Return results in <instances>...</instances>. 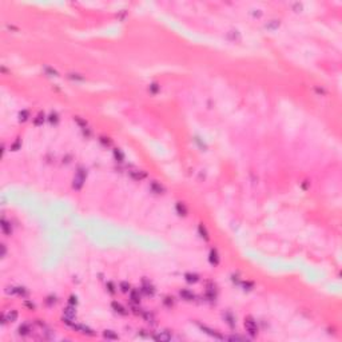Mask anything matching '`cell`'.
<instances>
[{"mask_svg":"<svg viewBox=\"0 0 342 342\" xmlns=\"http://www.w3.org/2000/svg\"><path fill=\"white\" fill-rule=\"evenodd\" d=\"M5 253H7V250H5V246L1 245V257H5Z\"/></svg>","mask_w":342,"mask_h":342,"instance_id":"obj_37","label":"cell"},{"mask_svg":"<svg viewBox=\"0 0 342 342\" xmlns=\"http://www.w3.org/2000/svg\"><path fill=\"white\" fill-rule=\"evenodd\" d=\"M227 340H231V341H246V338L239 337V335H232V337H229Z\"/></svg>","mask_w":342,"mask_h":342,"instance_id":"obj_32","label":"cell"},{"mask_svg":"<svg viewBox=\"0 0 342 342\" xmlns=\"http://www.w3.org/2000/svg\"><path fill=\"white\" fill-rule=\"evenodd\" d=\"M28 116H30V113H28L27 110L20 111V114H19V119H20V122H25V120L28 119Z\"/></svg>","mask_w":342,"mask_h":342,"instance_id":"obj_23","label":"cell"},{"mask_svg":"<svg viewBox=\"0 0 342 342\" xmlns=\"http://www.w3.org/2000/svg\"><path fill=\"white\" fill-rule=\"evenodd\" d=\"M142 291L145 293L146 295H152L155 293V289L151 283H148L147 281H145V282H143V286H142Z\"/></svg>","mask_w":342,"mask_h":342,"instance_id":"obj_10","label":"cell"},{"mask_svg":"<svg viewBox=\"0 0 342 342\" xmlns=\"http://www.w3.org/2000/svg\"><path fill=\"white\" fill-rule=\"evenodd\" d=\"M44 70H45V72H47L50 76H57V72H56L55 70H54V68H51V67H45Z\"/></svg>","mask_w":342,"mask_h":342,"instance_id":"obj_28","label":"cell"},{"mask_svg":"<svg viewBox=\"0 0 342 342\" xmlns=\"http://www.w3.org/2000/svg\"><path fill=\"white\" fill-rule=\"evenodd\" d=\"M103 337L107 338V340H118V334L115 332H113V330H104L103 332Z\"/></svg>","mask_w":342,"mask_h":342,"instance_id":"obj_18","label":"cell"},{"mask_svg":"<svg viewBox=\"0 0 342 342\" xmlns=\"http://www.w3.org/2000/svg\"><path fill=\"white\" fill-rule=\"evenodd\" d=\"M75 315H76V310H75V306L74 305H70L68 307H66L64 309V317H67V318H75Z\"/></svg>","mask_w":342,"mask_h":342,"instance_id":"obj_12","label":"cell"},{"mask_svg":"<svg viewBox=\"0 0 342 342\" xmlns=\"http://www.w3.org/2000/svg\"><path fill=\"white\" fill-rule=\"evenodd\" d=\"M128 174H130V177L135 180H142L146 178V172L142 171V170H131Z\"/></svg>","mask_w":342,"mask_h":342,"instance_id":"obj_8","label":"cell"},{"mask_svg":"<svg viewBox=\"0 0 342 342\" xmlns=\"http://www.w3.org/2000/svg\"><path fill=\"white\" fill-rule=\"evenodd\" d=\"M225 320H226V322H227L230 326L234 327V320H232L231 315H230V314H226V315H225Z\"/></svg>","mask_w":342,"mask_h":342,"instance_id":"obj_29","label":"cell"},{"mask_svg":"<svg viewBox=\"0 0 342 342\" xmlns=\"http://www.w3.org/2000/svg\"><path fill=\"white\" fill-rule=\"evenodd\" d=\"M185 278H186V281L190 282V283H195V282L199 281V277H198L197 274H191V273H187V274L185 275Z\"/></svg>","mask_w":342,"mask_h":342,"instance_id":"obj_19","label":"cell"},{"mask_svg":"<svg viewBox=\"0 0 342 342\" xmlns=\"http://www.w3.org/2000/svg\"><path fill=\"white\" fill-rule=\"evenodd\" d=\"M177 212H178L179 215H182V217L187 215V207L185 206V203H182V202H178V203H177Z\"/></svg>","mask_w":342,"mask_h":342,"instance_id":"obj_15","label":"cell"},{"mask_svg":"<svg viewBox=\"0 0 342 342\" xmlns=\"http://www.w3.org/2000/svg\"><path fill=\"white\" fill-rule=\"evenodd\" d=\"M18 320V311L16 310H11L7 314H1V323L4 325L5 322H13Z\"/></svg>","mask_w":342,"mask_h":342,"instance_id":"obj_5","label":"cell"},{"mask_svg":"<svg viewBox=\"0 0 342 342\" xmlns=\"http://www.w3.org/2000/svg\"><path fill=\"white\" fill-rule=\"evenodd\" d=\"M86 175H87L86 170H83V168H79V170H77L76 177H75V179H74V183H72L74 189H76V190L82 189L83 183H84V180H86Z\"/></svg>","mask_w":342,"mask_h":342,"instance_id":"obj_2","label":"cell"},{"mask_svg":"<svg viewBox=\"0 0 342 342\" xmlns=\"http://www.w3.org/2000/svg\"><path fill=\"white\" fill-rule=\"evenodd\" d=\"M1 230H3V232H4L5 235H11V232H12V229H11V223L8 222L7 219H4V218L1 219Z\"/></svg>","mask_w":342,"mask_h":342,"instance_id":"obj_13","label":"cell"},{"mask_svg":"<svg viewBox=\"0 0 342 342\" xmlns=\"http://www.w3.org/2000/svg\"><path fill=\"white\" fill-rule=\"evenodd\" d=\"M148 90H150L152 94H156V92H158V90H159V87H158L156 83H152L150 87H148Z\"/></svg>","mask_w":342,"mask_h":342,"instance_id":"obj_31","label":"cell"},{"mask_svg":"<svg viewBox=\"0 0 342 342\" xmlns=\"http://www.w3.org/2000/svg\"><path fill=\"white\" fill-rule=\"evenodd\" d=\"M180 297L183 298V300L186 301H192L194 300V294H192L191 291H189V290H180Z\"/></svg>","mask_w":342,"mask_h":342,"instance_id":"obj_17","label":"cell"},{"mask_svg":"<svg viewBox=\"0 0 342 342\" xmlns=\"http://www.w3.org/2000/svg\"><path fill=\"white\" fill-rule=\"evenodd\" d=\"M71 79H76V80H83V76H77V74H70Z\"/></svg>","mask_w":342,"mask_h":342,"instance_id":"obj_33","label":"cell"},{"mask_svg":"<svg viewBox=\"0 0 342 342\" xmlns=\"http://www.w3.org/2000/svg\"><path fill=\"white\" fill-rule=\"evenodd\" d=\"M5 291L8 293V294H16V295H20V297H27L28 295V291L24 289V287H8Z\"/></svg>","mask_w":342,"mask_h":342,"instance_id":"obj_6","label":"cell"},{"mask_svg":"<svg viewBox=\"0 0 342 342\" xmlns=\"http://www.w3.org/2000/svg\"><path fill=\"white\" fill-rule=\"evenodd\" d=\"M152 338H154L155 341H160V342H167L171 340V334L168 332H159L156 333V334L152 335Z\"/></svg>","mask_w":342,"mask_h":342,"instance_id":"obj_7","label":"cell"},{"mask_svg":"<svg viewBox=\"0 0 342 342\" xmlns=\"http://www.w3.org/2000/svg\"><path fill=\"white\" fill-rule=\"evenodd\" d=\"M114 156H115V159L118 160V162H123L124 160V155H123V152L120 151V150H114Z\"/></svg>","mask_w":342,"mask_h":342,"instance_id":"obj_22","label":"cell"},{"mask_svg":"<svg viewBox=\"0 0 342 342\" xmlns=\"http://www.w3.org/2000/svg\"><path fill=\"white\" fill-rule=\"evenodd\" d=\"M130 298L133 301V303H139L140 302V294H139V290H131L130 293Z\"/></svg>","mask_w":342,"mask_h":342,"instance_id":"obj_16","label":"cell"},{"mask_svg":"<svg viewBox=\"0 0 342 342\" xmlns=\"http://www.w3.org/2000/svg\"><path fill=\"white\" fill-rule=\"evenodd\" d=\"M294 10H297V11H301V10H302V5H301V4H298V3H297V4H294Z\"/></svg>","mask_w":342,"mask_h":342,"instance_id":"obj_38","label":"cell"},{"mask_svg":"<svg viewBox=\"0 0 342 342\" xmlns=\"http://www.w3.org/2000/svg\"><path fill=\"white\" fill-rule=\"evenodd\" d=\"M111 307H113V309L118 313V314H122V315H126V314H127L126 309H124V307H123L120 303H118V302H113V303H111Z\"/></svg>","mask_w":342,"mask_h":342,"instance_id":"obj_14","label":"cell"},{"mask_svg":"<svg viewBox=\"0 0 342 342\" xmlns=\"http://www.w3.org/2000/svg\"><path fill=\"white\" fill-rule=\"evenodd\" d=\"M107 286H108V290H110V293H115V290H114V285H113V283H107Z\"/></svg>","mask_w":342,"mask_h":342,"instance_id":"obj_36","label":"cell"},{"mask_svg":"<svg viewBox=\"0 0 342 342\" xmlns=\"http://www.w3.org/2000/svg\"><path fill=\"white\" fill-rule=\"evenodd\" d=\"M142 315H143V318H145L147 322H154V315L151 314V313H148V311H143L142 313Z\"/></svg>","mask_w":342,"mask_h":342,"instance_id":"obj_24","label":"cell"},{"mask_svg":"<svg viewBox=\"0 0 342 342\" xmlns=\"http://www.w3.org/2000/svg\"><path fill=\"white\" fill-rule=\"evenodd\" d=\"M19 147H20V140H16V142H15V145L12 146V150H15V151H16V150H18Z\"/></svg>","mask_w":342,"mask_h":342,"instance_id":"obj_35","label":"cell"},{"mask_svg":"<svg viewBox=\"0 0 342 342\" xmlns=\"http://www.w3.org/2000/svg\"><path fill=\"white\" fill-rule=\"evenodd\" d=\"M43 122H44V115H43V114H39L38 116H36V119L34 120V124L40 126V124H43Z\"/></svg>","mask_w":342,"mask_h":342,"instance_id":"obj_25","label":"cell"},{"mask_svg":"<svg viewBox=\"0 0 342 342\" xmlns=\"http://www.w3.org/2000/svg\"><path fill=\"white\" fill-rule=\"evenodd\" d=\"M209 259H210V263H211V265H214V266H217L218 263H219V255H218V251H217L215 249H212L211 251H210Z\"/></svg>","mask_w":342,"mask_h":342,"instance_id":"obj_11","label":"cell"},{"mask_svg":"<svg viewBox=\"0 0 342 342\" xmlns=\"http://www.w3.org/2000/svg\"><path fill=\"white\" fill-rule=\"evenodd\" d=\"M150 189L155 192V194H163V192H165V187H163L160 183H158L156 180H154V182L150 183Z\"/></svg>","mask_w":342,"mask_h":342,"instance_id":"obj_9","label":"cell"},{"mask_svg":"<svg viewBox=\"0 0 342 342\" xmlns=\"http://www.w3.org/2000/svg\"><path fill=\"white\" fill-rule=\"evenodd\" d=\"M57 120H59V118H57V114H56V113H52V114L50 115V122H51V123H54V124H55V123H57Z\"/></svg>","mask_w":342,"mask_h":342,"instance_id":"obj_30","label":"cell"},{"mask_svg":"<svg viewBox=\"0 0 342 342\" xmlns=\"http://www.w3.org/2000/svg\"><path fill=\"white\" fill-rule=\"evenodd\" d=\"M245 327H246V332L249 333L250 335H257L258 334V326H257V322L253 317H246L245 318Z\"/></svg>","mask_w":342,"mask_h":342,"instance_id":"obj_1","label":"cell"},{"mask_svg":"<svg viewBox=\"0 0 342 342\" xmlns=\"http://www.w3.org/2000/svg\"><path fill=\"white\" fill-rule=\"evenodd\" d=\"M74 120H75V122H76V123H77V124H79V126H80V127L83 128V130H84V128H87V123H86L84 120H82V119H80L79 116H75V118H74Z\"/></svg>","mask_w":342,"mask_h":342,"instance_id":"obj_26","label":"cell"},{"mask_svg":"<svg viewBox=\"0 0 342 342\" xmlns=\"http://www.w3.org/2000/svg\"><path fill=\"white\" fill-rule=\"evenodd\" d=\"M30 332H31V329H30L28 325H22V326L19 327V334L23 335V337H24V335H28V334H30Z\"/></svg>","mask_w":342,"mask_h":342,"instance_id":"obj_21","label":"cell"},{"mask_svg":"<svg viewBox=\"0 0 342 342\" xmlns=\"http://www.w3.org/2000/svg\"><path fill=\"white\" fill-rule=\"evenodd\" d=\"M199 327H200V330H202L203 333H206V334H209L210 337L215 338V340H226V337H223V335H222V334H219V333H218L217 330L211 329V327L206 326V325H199Z\"/></svg>","mask_w":342,"mask_h":342,"instance_id":"obj_3","label":"cell"},{"mask_svg":"<svg viewBox=\"0 0 342 342\" xmlns=\"http://www.w3.org/2000/svg\"><path fill=\"white\" fill-rule=\"evenodd\" d=\"M72 327L75 332L80 333V334H86V335H94V330H91L88 326H84V325H77V323H72Z\"/></svg>","mask_w":342,"mask_h":342,"instance_id":"obj_4","label":"cell"},{"mask_svg":"<svg viewBox=\"0 0 342 342\" xmlns=\"http://www.w3.org/2000/svg\"><path fill=\"white\" fill-rule=\"evenodd\" d=\"M198 231H199L200 237H202L203 239L209 241V232H207V230H206L205 226H203V225H199V227H198Z\"/></svg>","mask_w":342,"mask_h":342,"instance_id":"obj_20","label":"cell"},{"mask_svg":"<svg viewBox=\"0 0 342 342\" xmlns=\"http://www.w3.org/2000/svg\"><path fill=\"white\" fill-rule=\"evenodd\" d=\"M119 287H120V290H122L123 293H128V291H130V285H128L127 282H120Z\"/></svg>","mask_w":342,"mask_h":342,"instance_id":"obj_27","label":"cell"},{"mask_svg":"<svg viewBox=\"0 0 342 342\" xmlns=\"http://www.w3.org/2000/svg\"><path fill=\"white\" fill-rule=\"evenodd\" d=\"M76 303H77V301H76V297H74V295H71V297H70V305H74V306H75Z\"/></svg>","mask_w":342,"mask_h":342,"instance_id":"obj_34","label":"cell"}]
</instances>
